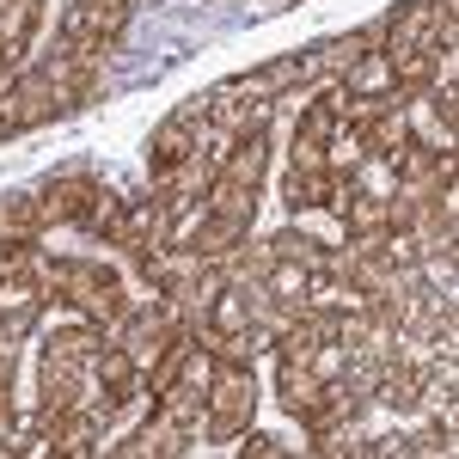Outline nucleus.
I'll list each match as a JSON object with an SVG mask.
<instances>
[{"label":"nucleus","mask_w":459,"mask_h":459,"mask_svg":"<svg viewBox=\"0 0 459 459\" xmlns=\"http://www.w3.org/2000/svg\"><path fill=\"white\" fill-rule=\"evenodd\" d=\"M251 417V380L239 368H227L221 380H214V435H227V429H239Z\"/></svg>","instance_id":"1"}]
</instances>
